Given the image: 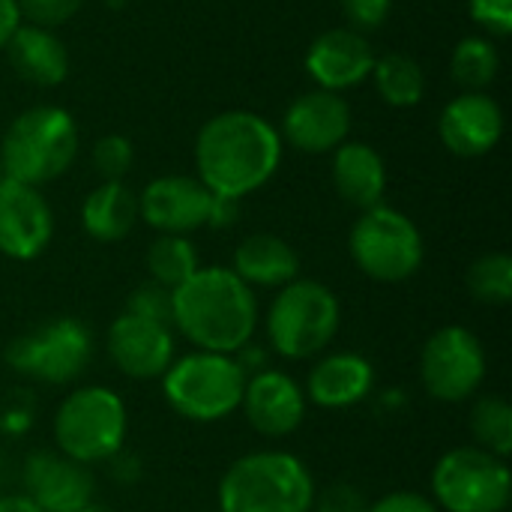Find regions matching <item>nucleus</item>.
I'll use <instances>...</instances> for the list:
<instances>
[{"label":"nucleus","mask_w":512,"mask_h":512,"mask_svg":"<svg viewBox=\"0 0 512 512\" xmlns=\"http://www.w3.org/2000/svg\"><path fill=\"white\" fill-rule=\"evenodd\" d=\"M348 21L360 30H375L387 21L393 0H342Z\"/></svg>","instance_id":"nucleus-35"},{"label":"nucleus","mask_w":512,"mask_h":512,"mask_svg":"<svg viewBox=\"0 0 512 512\" xmlns=\"http://www.w3.org/2000/svg\"><path fill=\"white\" fill-rule=\"evenodd\" d=\"M132 144L123 135H102L93 147V168L105 180H123L132 168Z\"/></svg>","instance_id":"nucleus-30"},{"label":"nucleus","mask_w":512,"mask_h":512,"mask_svg":"<svg viewBox=\"0 0 512 512\" xmlns=\"http://www.w3.org/2000/svg\"><path fill=\"white\" fill-rule=\"evenodd\" d=\"M333 183H336V192L348 204L360 210L378 207L387 189L384 159L369 144H360V141L339 144L336 159H333Z\"/></svg>","instance_id":"nucleus-22"},{"label":"nucleus","mask_w":512,"mask_h":512,"mask_svg":"<svg viewBox=\"0 0 512 512\" xmlns=\"http://www.w3.org/2000/svg\"><path fill=\"white\" fill-rule=\"evenodd\" d=\"M471 18L495 36L512 33V0H471Z\"/></svg>","instance_id":"nucleus-34"},{"label":"nucleus","mask_w":512,"mask_h":512,"mask_svg":"<svg viewBox=\"0 0 512 512\" xmlns=\"http://www.w3.org/2000/svg\"><path fill=\"white\" fill-rule=\"evenodd\" d=\"M375 54L360 30L336 27L321 33L306 51V69L321 90H348L372 75Z\"/></svg>","instance_id":"nucleus-18"},{"label":"nucleus","mask_w":512,"mask_h":512,"mask_svg":"<svg viewBox=\"0 0 512 512\" xmlns=\"http://www.w3.org/2000/svg\"><path fill=\"white\" fill-rule=\"evenodd\" d=\"M240 408L255 432L267 438H285L297 432V426L303 423L306 396L291 375L270 369L246 381Z\"/></svg>","instance_id":"nucleus-17"},{"label":"nucleus","mask_w":512,"mask_h":512,"mask_svg":"<svg viewBox=\"0 0 512 512\" xmlns=\"http://www.w3.org/2000/svg\"><path fill=\"white\" fill-rule=\"evenodd\" d=\"M372 75H375V87H378L381 99L393 108H411L426 93L423 66L408 54H387V57L375 60Z\"/></svg>","instance_id":"nucleus-25"},{"label":"nucleus","mask_w":512,"mask_h":512,"mask_svg":"<svg viewBox=\"0 0 512 512\" xmlns=\"http://www.w3.org/2000/svg\"><path fill=\"white\" fill-rule=\"evenodd\" d=\"M54 219L36 186L3 177L0 183V252L15 261L42 255L51 243Z\"/></svg>","instance_id":"nucleus-12"},{"label":"nucleus","mask_w":512,"mask_h":512,"mask_svg":"<svg viewBox=\"0 0 512 512\" xmlns=\"http://www.w3.org/2000/svg\"><path fill=\"white\" fill-rule=\"evenodd\" d=\"M468 288L480 303L504 306L512 300V258L504 252H492L474 261L468 270Z\"/></svg>","instance_id":"nucleus-29"},{"label":"nucleus","mask_w":512,"mask_h":512,"mask_svg":"<svg viewBox=\"0 0 512 512\" xmlns=\"http://www.w3.org/2000/svg\"><path fill=\"white\" fill-rule=\"evenodd\" d=\"M498 69H501L498 48L483 36L462 39L450 60V72H453L456 84L465 87L468 93H480L483 87H489L495 81Z\"/></svg>","instance_id":"nucleus-27"},{"label":"nucleus","mask_w":512,"mask_h":512,"mask_svg":"<svg viewBox=\"0 0 512 512\" xmlns=\"http://www.w3.org/2000/svg\"><path fill=\"white\" fill-rule=\"evenodd\" d=\"M147 270H150V282L174 291L198 270L195 246L180 234H162L147 249Z\"/></svg>","instance_id":"nucleus-26"},{"label":"nucleus","mask_w":512,"mask_h":512,"mask_svg":"<svg viewBox=\"0 0 512 512\" xmlns=\"http://www.w3.org/2000/svg\"><path fill=\"white\" fill-rule=\"evenodd\" d=\"M24 489L42 512H78L93 504V474L63 453H33L24 462Z\"/></svg>","instance_id":"nucleus-15"},{"label":"nucleus","mask_w":512,"mask_h":512,"mask_svg":"<svg viewBox=\"0 0 512 512\" xmlns=\"http://www.w3.org/2000/svg\"><path fill=\"white\" fill-rule=\"evenodd\" d=\"M312 504V474L282 450L237 459L219 483V512H312Z\"/></svg>","instance_id":"nucleus-3"},{"label":"nucleus","mask_w":512,"mask_h":512,"mask_svg":"<svg viewBox=\"0 0 512 512\" xmlns=\"http://www.w3.org/2000/svg\"><path fill=\"white\" fill-rule=\"evenodd\" d=\"M6 51L12 69L36 87H57L69 72V54L48 27L18 24L6 42Z\"/></svg>","instance_id":"nucleus-21"},{"label":"nucleus","mask_w":512,"mask_h":512,"mask_svg":"<svg viewBox=\"0 0 512 512\" xmlns=\"http://www.w3.org/2000/svg\"><path fill=\"white\" fill-rule=\"evenodd\" d=\"M438 132L450 153L465 159L486 156L489 150L498 147L504 135V114L492 96L462 93L444 108Z\"/></svg>","instance_id":"nucleus-19"},{"label":"nucleus","mask_w":512,"mask_h":512,"mask_svg":"<svg viewBox=\"0 0 512 512\" xmlns=\"http://www.w3.org/2000/svg\"><path fill=\"white\" fill-rule=\"evenodd\" d=\"M282 129L297 150L327 153L345 144L351 129V108L339 93L318 87L288 105Z\"/></svg>","instance_id":"nucleus-16"},{"label":"nucleus","mask_w":512,"mask_h":512,"mask_svg":"<svg viewBox=\"0 0 512 512\" xmlns=\"http://www.w3.org/2000/svg\"><path fill=\"white\" fill-rule=\"evenodd\" d=\"M366 512H438V507L423 498V495H414V492H393V495H384L381 501L369 504Z\"/></svg>","instance_id":"nucleus-36"},{"label":"nucleus","mask_w":512,"mask_h":512,"mask_svg":"<svg viewBox=\"0 0 512 512\" xmlns=\"http://www.w3.org/2000/svg\"><path fill=\"white\" fill-rule=\"evenodd\" d=\"M246 381L243 366L231 354L195 351L168 366L162 375V390L180 417L216 423L240 408Z\"/></svg>","instance_id":"nucleus-5"},{"label":"nucleus","mask_w":512,"mask_h":512,"mask_svg":"<svg viewBox=\"0 0 512 512\" xmlns=\"http://www.w3.org/2000/svg\"><path fill=\"white\" fill-rule=\"evenodd\" d=\"M78 512H105V510H102V507H96V504H87L84 510H78Z\"/></svg>","instance_id":"nucleus-39"},{"label":"nucleus","mask_w":512,"mask_h":512,"mask_svg":"<svg viewBox=\"0 0 512 512\" xmlns=\"http://www.w3.org/2000/svg\"><path fill=\"white\" fill-rule=\"evenodd\" d=\"M126 312L171 327V291L162 288V285H156V282H147V285H141V288L129 297Z\"/></svg>","instance_id":"nucleus-31"},{"label":"nucleus","mask_w":512,"mask_h":512,"mask_svg":"<svg viewBox=\"0 0 512 512\" xmlns=\"http://www.w3.org/2000/svg\"><path fill=\"white\" fill-rule=\"evenodd\" d=\"M93 357L90 330L75 318L48 321L24 336H18L6 360L15 372L42 381V384H69L75 381Z\"/></svg>","instance_id":"nucleus-10"},{"label":"nucleus","mask_w":512,"mask_h":512,"mask_svg":"<svg viewBox=\"0 0 512 512\" xmlns=\"http://www.w3.org/2000/svg\"><path fill=\"white\" fill-rule=\"evenodd\" d=\"M282 138L252 111H225L210 117L195 141L198 180L219 198L240 201L261 189L279 168Z\"/></svg>","instance_id":"nucleus-1"},{"label":"nucleus","mask_w":512,"mask_h":512,"mask_svg":"<svg viewBox=\"0 0 512 512\" xmlns=\"http://www.w3.org/2000/svg\"><path fill=\"white\" fill-rule=\"evenodd\" d=\"M375 372L360 354H330L318 360L309 372V399L321 408H351L372 393Z\"/></svg>","instance_id":"nucleus-20"},{"label":"nucleus","mask_w":512,"mask_h":512,"mask_svg":"<svg viewBox=\"0 0 512 512\" xmlns=\"http://www.w3.org/2000/svg\"><path fill=\"white\" fill-rule=\"evenodd\" d=\"M81 222L93 240L117 243L138 222V198L123 180H105L87 195L81 207Z\"/></svg>","instance_id":"nucleus-24"},{"label":"nucleus","mask_w":512,"mask_h":512,"mask_svg":"<svg viewBox=\"0 0 512 512\" xmlns=\"http://www.w3.org/2000/svg\"><path fill=\"white\" fill-rule=\"evenodd\" d=\"M339 330L336 294L312 279H294L282 285L267 312V333L273 348L288 360H306L321 354Z\"/></svg>","instance_id":"nucleus-6"},{"label":"nucleus","mask_w":512,"mask_h":512,"mask_svg":"<svg viewBox=\"0 0 512 512\" xmlns=\"http://www.w3.org/2000/svg\"><path fill=\"white\" fill-rule=\"evenodd\" d=\"M78 153V126L57 105H36L18 114L0 144V165L9 180L42 186L69 171Z\"/></svg>","instance_id":"nucleus-4"},{"label":"nucleus","mask_w":512,"mask_h":512,"mask_svg":"<svg viewBox=\"0 0 512 512\" xmlns=\"http://www.w3.org/2000/svg\"><path fill=\"white\" fill-rule=\"evenodd\" d=\"M420 375L429 396L441 402H465L486 378V351L471 330L441 327L423 348Z\"/></svg>","instance_id":"nucleus-11"},{"label":"nucleus","mask_w":512,"mask_h":512,"mask_svg":"<svg viewBox=\"0 0 512 512\" xmlns=\"http://www.w3.org/2000/svg\"><path fill=\"white\" fill-rule=\"evenodd\" d=\"M351 258L375 282H405L423 264V237L405 213L378 204L357 219Z\"/></svg>","instance_id":"nucleus-9"},{"label":"nucleus","mask_w":512,"mask_h":512,"mask_svg":"<svg viewBox=\"0 0 512 512\" xmlns=\"http://www.w3.org/2000/svg\"><path fill=\"white\" fill-rule=\"evenodd\" d=\"M0 512H42L27 495H9L0 498Z\"/></svg>","instance_id":"nucleus-38"},{"label":"nucleus","mask_w":512,"mask_h":512,"mask_svg":"<svg viewBox=\"0 0 512 512\" xmlns=\"http://www.w3.org/2000/svg\"><path fill=\"white\" fill-rule=\"evenodd\" d=\"M108 354L129 378H162L174 363V333L165 324L123 312L108 330Z\"/></svg>","instance_id":"nucleus-14"},{"label":"nucleus","mask_w":512,"mask_h":512,"mask_svg":"<svg viewBox=\"0 0 512 512\" xmlns=\"http://www.w3.org/2000/svg\"><path fill=\"white\" fill-rule=\"evenodd\" d=\"M18 3V15L27 18L36 27H57L63 21H69L84 0H15Z\"/></svg>","instance_id":"nucleus-32"},{"label":"nucleus","mask_w":512,"mask_h":512,"mask_svg":"<svg viewBox=\"0 0 512 512\" xmlns=\"http://www.w3.org/2000/svg\"><path fill=\"white\" fill-rule=\"evenodd\" d=\"M18 24H21L18 3L15 0H0V48H6V42H9V36L15 33Z\"/></svg>","instance_id":"nucleus-37"},{"label":"nucleus","mask_w":512,"mask_h":512,"mask_svg":"<svg viewBox=\"0 0 512 512\" xmlns=\"http://www.w3.org/2000/svg\"><path fill=\"white\" fill-rule=\"evenodd\" d=\"M258 321L252 288L225 267H198L171 291V327L213 354L240 351Z\"/></svg>","instance_id":"nucleus-2"},{"label":"nucleus","mask_w":512,"mask_h":512,"mask_svg":"<svg viewBox=\"0 0 512 512\" xmlns=\"http://www.w3.org/2000/svg\"><path fill=\"white\" fill-rule=\"evenodd\" d=\"M54 435L63 456L81 465L108 462L126 441V405L105 387H81L60 402Z\"/></svg>","instance_id":"nucleus-7"},{"label":"nucleus","mask_w":512,"mask_h":512,"mask_svg":"<svg viewBox=\"0 0 512 512\" xmlns=\"http://www.w3.org/2000/svg\"><path fill=\"white\" fill-rule=\"evenodd\" d=\"M432 495L447 512H504L512 477L507 459L480 447H456L432 471Z\"/></svg>","instance_id":"nucleus-8"},{"label":"nucleus","mask_w":512,"mask_h":512,"mask_svg":"<svg viewBox=\"0 0 512 512\" xmlns=\"http://www.w3.org/2000/svg\"><path fill=\"white\" fill-rule=\"evenodd\" d=\"M297 270V252L276 234H252L234 252V273L246 285L282 288L297 279Z\"/></svg>","instance_id":"nucleus-23"},{"label":"nucleus","mask_w":512,"mask_h":512,"mask_svg":"<svg viewBox=\"0 0 512 512\" xmlns=\"http://www.w3.org/2000/svg\"><path fill=\"white\" fill-rule=\"evenodd\" d=\"M471 432L480 450H489L498 459H507L512 453V408L498 396L480 399L477 408L471 411Z\"/></svg>","instance_id":"nucleus-28"},{"label":"nucleus","mask_w":512,"mask_h":512,"mask_svg":"<svg viewBox=\"0 0 512 512\" xmlns=\"http://www.w3.org/2000/svg\"><path fill=\"white\" fill-rule=\"evenodd\" d=\"M213 192L195 177H159L138 198V216L159 234H189L210 222Z\"/></svg>","instance_id":"nucleus-13"},{"label":"nucleus","mask_w":512,"mask_h":512,"mask_svg":"<svg viewBox=\"0 0 512 512\" xmlns=\"http://www.w3.org/2000/svg\"><path fill=\"white\" fill-rule=\"evenodd\" d=\"M3 177H6V174H3V165H0V183H3Z\"/></svg>","instance_id":"nucleus-40"},{"label":"nucleus","mask_w":512,"mask_h":512,"mask_svg":"<svg viewBox=\"0 0 512 512\" xmlns=\"http://www.w3.org/2000/svg\"><path fill=\"white\" fill-rule=\"evenodd\" d=\"M312 510L318 512H366L369 510V501L363 498V492L357 486H348V483H336V486H327L321 495H315V504Z\"/></svg>","instance_id":"nucleus-33"}]
</instances>
